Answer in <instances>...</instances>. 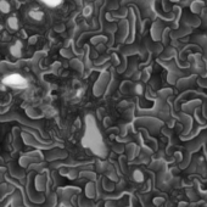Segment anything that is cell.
Segmentation results:
<instances>
[{"mask_svg":"<svg viewBox=\"0 0 207 207\" xmlns=\"http://www.w3.org/2000/svg\"><path fill=\"white\" fill-rule=\"evenodd\" d=\"M2 80H4L5 84H7L10 87H14V88H25V87H27V82L21 74H16V73L9 74Z\"/></svg>","mask_w":207,"mask_h":207,"instance_id":"6da1fadb","label":"cell"},{"mask_svg":"<svg viewBox=\"0 0 207 207\" xmlns=\"http://www.w3.org/2000/svg\"><path fill=\"white\" fill-rule=\"evenodd\" d=\"M45 4L48 6H57L59 4H61V1H45Z\"/></svg>","mask_w":207,"mask_h":207,"instance_id":"7a4b0ae2","label":"cell"}]
</instances>
